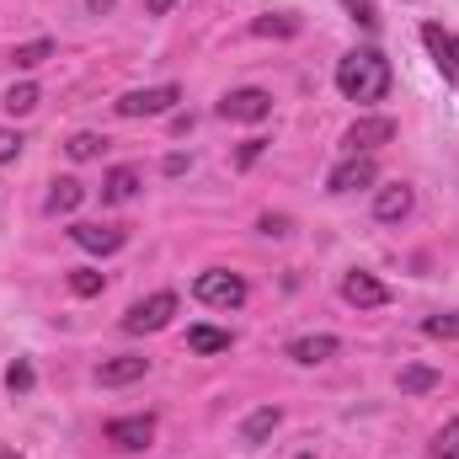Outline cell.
I'll return each instance as SVG.
<instances>
[{
  "mask_svg": "<svg viewBox=\"0 0 459 459\" xmlns=\"http://www.w3.org/2000/svg\"><path fill=\"white\" fill-rule=\"evenodd\" d=\"M337 91H342L347 102H358V108L379 102L390 91V59L379 48H352V54H342L337 59Z\"/></svg>",
  "mask_w": 459,
  "mask_h": 459,
  "instance_id": "6da1fadb",
  "label": "cell"
},
{
  "mask_svg": "<svg viewBox=\"0 0 459 459\" xmlns=\"http://www.w3.org/2000/svg\"><path fill=\"white\" fill-rule=\"evenodd\" d=\"M193 294L204 305H214V310H240L246 305V278L240 273H225V267H209V273H198Z\"/></svg>",
  "mask_w": 459,
  "mask_h": 459,
  "instance_id": "7a4b0ae2",
  "label": "cell"
},
{
  "mask_svg": "<svg viewBox=\"0 0 459 459\" xmlns=\"http://www.w3.org/2000/svg\"><path fill=\"white\" fill-rule=\"evenodd\" d=\"M171 316H177V294H150V299L128 305V316H123V332L144 337V332H160V326H171Z\"/></svg>",
  "mask_w": 459,
  "mask_h": 459,
  "instance_id": "3957f363",
  "label": "cell"
},
{
  "mask_svg": "<svg viewBox=\"0 0 459 459\" xmlns=\"http://www.w3.org/2000/svg\"><path fill=\"white\" fill-rule=\"evenodd\" d=\"M182 102V86H144V91H123L117 113L123 117H160Z\"/></svg>",
  "mask_w": 459,
  "mask_h": 459,
  "instance_id": "277c9868",
  "label": "cell"
},
{
  "mask_svg": "<svg viewBox=\"0 0 459 459\" xmlns=\"http://www.w3.org/2000/svg\"><path fill=\"white\" fill-rule=\"evenodd\" d=\"M267 113H273V97L262 86H240V91L220 97V117H230V123H262Z\"/></svg>",
  "mask_w": 459,
  "mask_h": 459,
  "instance_id": "5b68a950",
  "label": "cell"
},
{
  "mask_svg": "<svg viewBox=\"0 0 459 459\" xmlns=\"http://www.w3.org/2000/svg\"><path fill=\"white\" fill-rule=\"evenodd\" d=\"M422 43H428L433 65H438V75H444L449 86H459V32L438 27V22H428V27H422Z\"/></svg>",
  "mask_w": 459,
  "mask_h": 459,
  "instance_id": "8992f818",
  "label": "cell"
},
{
  "mask_svg": "<svg viewBox=\"0 0 459 459\" xmlns=\"http://www.w3.org/2000/svg\"><path fill=\"white\" fill-rule=\"evenodd\" d=\"M108 444L123 449V455L150 449V444H155V417H150V411H144V417H113V422H108Z\"/></svg>",
  "mask_w": 459,
  "mask_h": 459,
  "instance_id": "52a82bcc",
  "label": "cell"
},
{
  "mask_svg": "<svg viewBox=\"0 0 459 459\" xmlns=\"http://www.w3.org/2000/svg\"><path fill=\"white\" fill-rule=\"evenodd\" d=\"M390 139H395V117H358V123L342 134L347 155H374V150L390 144Z\"/></svg>",
  "mask_w": 459,
  "mask_h": 459,
  "instance_id": "ba28073f",
  "label": "cell"
},
{
  "mask_svg": "<svg viewBox=\"0 0 459 459\" xmlns=\"http://www.w3.org/2000/svg\"><path fill=\"white\" fill-rule=\"evenodd\" d=\"M374 177H379V166H374V155H347L342 166H332V177H326V193H358V187H374Z\"/></svg>",
  "mask_w": 459,
  "mask_h": 459,
  "instance_id": "9c48e42d",
  "label": "cell"
},
{
  "mask_svg": "<svg viewBox=\"0 0 459 459\" xmlns=\"http://www.w3.org/2000/svg\"><path fill=\"white\" fill-rule=\"evenodd\" d=\"M342 299L352 310H379V305H390V289L374 278V273H363V267H352L342 278Z\"/></svg>",
  "mask_w": 459,
  "mask_h": 459,
  "instance_id": "30bf717a",
  "label": "cell"
},
{
  "mask_svg": "<svg viewBox=\"0 0 459 459\" xmlns=\"http://www.w3.org/2000/svg\"><path fill=\"white\" fill-rule=\"evenodd\" d=\"M70 240H75L81 251H97V256H113V251H123V240H128V230H123V225H75V230H70Z\"/></svg>",
  "mask_w": 459,
  "mask_h": 459,
  "instance_id": "8fae6325",
  "label": "cell"
},
{
  "mask_svg": "<svg viewBox=\"0 0 459 459\" xmlns=\"http://www.w3.org/2000/svg\"><path fill=\"white\" fill-rule=\"evenodd\" d=\"M411 187L406 182H390V187H379V198H374V220H406L411 214Z\"/></svg>",
  "mask_w": 459,
  "mask_h": 459,
  "instance_id": "7c38bea8",
  "label": "cell"
},
{
  "mask_svg": "<svg viewBox=\"0 0 459 459\" xmlns=\"http://www.w3.org/2000/svg\"><path fill=\"white\" fill-rule=\"evenodd\" d=\"M139 198V171L134 166H113L102 177V204H134Z\"/></svg>",
  "mask_w": 459,
  "mask_h": 459,
  "instance_id": "4fadbf2b",
  "label": "cell"
},
{
  "mask_svg": "<svg viewBox=\"0 0 459 459\" xmlns=\"http://www.w3.org/2000/svg\"><path fill=\"white\" fill-rule=\"evenodd\" d=\"M144 368H150V358H108L102 368H97V385H134V379H144Z\"/></svg>",
  "mask_w": 459,
  "mask_h": 459,
  "instance_id": "5bb4252c",
  "label": "cell"
},
{
  "mask_svg": "<svg viewBox=\"0 0 459 459\" xmlns=\"http://www.w3.org/2000/svg\"><path fill=\"white\" fill-rule=\"evenodd\" d=\"M81 198H86V187H81L75 177H59V182L48 187V198H43V214H75Z\"/></svg>",
  "mask_w": 459,
  "mask_h": 459,
  "instance_id": "9a60e30c",
  "label": "cell"
},
{
  "mask_svg": "<svg viewBox=\"0 0 459 459\" xmlns=\"http://www.w3.org/2000/svg\"><path fill=\"white\" fill-rule=\"evenodd\" d=\"M337 337H326V332H321V337H294V342H289V358H294V363H326V358H337Z\"/></svg>",
  "mask_w": 459,
  "mask_h": 459,
  "instance_id": "2e32d148",
  "label": "cell"
},
{
  "mask_svg": "<svg viewBox=\"0 0 459 459\" xmlns=\"http://www.w3.org/2000/svg\"><path fill=\"white\" fill-rule=\"evenodd\" d=\"M278 422H283V411H278V406H256V411L240 422V438H246V444H262Z\"/></svg>",
  "mask_w": 459,
  "mask_h": 459,
  "instance_id": "e0dca14e",
  "label": "cell"
},
{
  "mask_svg": "<svg viewBox=\"0 0 459 459\" xmlns=\"http://www.w3.org/2000/svg\"><path fill=\"white\" fill-rule=\"evenodd\" d=\"M251 32H256V38H294V32H299V16H294V11L256 16V22H251Z\"/></svg>",
  "mask_w": 459,
  "mask_h": 459,
  "instance_id": "ac0fdd59",
  "label": "cell"
},
{
  "mask_svg": "<svg viewBox=\"0 0 459 459\" xmlns=\"http://www.w3.org/2000/svg\"><path fill=\"white\" fill-rule=\"evenodd\" d=\"M0 108H5L11 117H27L32 108H38V86H32V81H22V86H11V91L0 97Z\"/></svg>",
  "mask_w": 459,
  "mask_h": 459,
  "instance_id": "d6986e66",
  "label": "cell"
},
{
  "mask_svg": "<svg viewBox=\"0 0 459 459\" xmlns=\"http://www.w3.org/2000/svg\"><path fill=\"white\" fill-rule=\"evenodd\" d=\"M187 347H193V352H230V332H214V326H193V332H187Z\"/></svg>",
  "mask_w": 459,
  "mask_h": 459,
  "instance_id": "ffe728a7",
  "label": "cell"
},
{
  "mask_svg": "<svg viewBox=\"0 0 459 459\" xmlns=\"http://www.w3.org/2000/svg\"><path fill=\"white\" fill-rule=\"evenodd\" d=\"M48 54H54V43H48V38H38V43H22V48H11V65H16V70H32V65H43Z\"/></svg>",
  "mask_w": 459,
  "mask_h": 459,
  "instance_id": "44dd1931",
  "label": "cell"
},
{
  "mask_svg": "<svg viewBox=\"0 0 459 459\" xmlns=\"http://www.w3.org/2000/svg\"><path fill=\"white\" fill-rule=\"evenodd\" d=\"M65 150H70V160H97V155L108 150V139H102V134H70Z\"/></svg>",
  "mask_w": 459,
  "mask_h": 459,
  "instance_id": "7402d4cb",
  "label": "cell"
},
{
  "mask_svg": "<svg viewBox=\"0 0 459 459\" xmlns=\"http://www.w3.org/2000/svg\"><path fill=\"white\" fill-rule=\"evenodd\" d=\"M433 385H438V374H433V368H422V363L401 368V395H422V390H433Z\"/></svg>",
  "mask_w": 459,
  "mask_h": 459,
  "instance_id": "603a6c76",
  "label": "cell"
},
{
  "mask_svg": "<svg viewBox=\"0 0 459 459\" xmlns=\"http://www.w3.org/2000/svg\"><path fill=\"white\" fill-rule=\"evenodd\" d=\"M433 459H459V417L455 422H444L438 433H433V449H428Z\"/></svg>",
  "mask_w": 459,
  "mask_h": 459,
  "instance_id": "cb8c5ba5",
  "label": "cell"
},
{
  "mask_svg": "<svg viewBox=\"0 0 459 459\" xmlns=\"http://www.w3.org/2000/svg\"><path fill=\"white\" fill-rule=\"evenodd\" d=\"M102 289H108V278H102V273H91V267H75V273H70V294L91 299V294H102Z\"/></svg>",
  "mask_w": 459,
  "mask_h": 459,
  "instance_id": "d4e9b609",
  "label": "cell"
},
{
  "mask_svg": "<svg viewBox=\"0 0 459 459\" xmlns=\"http://www.w3.org/2000/svg\"><path fill=\"white\" fill-rule=\"evenodd\" d=\"M32 385H38V374H32V363H27V358H16V363L5 368V390H11V395H27Z\"/></svg>",
  "mask_w": 459,
  "mask_h": 459,
  "instance_id": "484cf974",
  "label": "cell"
},
{
  "mask_svg": "<svg viewBox=\"0 0 459 459\" xmlns=\"http://www.w3.org/2000/svg\"><path fill=\"white\" fill-rule=\"evenodd\" d=\"M342 11L358 22V27H379V11H374V0H342Z\"/></svg>",
  "mask_w": 459,
  "mask_h": 459,
  "instance_id": "4316f807",
  "label": "cell"
},
{
  "mask_svg": "<svg viewBox=\"0 0 459 459\" xmlns=\"http://www.w3.org/2000/svg\"><path fill=\"white\" fill-rule=\"evenodd\" d=\"M422 332H428V337H444V342H449V337H459V310H455V316H433Z\"/></svg>",
  "mask_w": 459,
  "mask_h": 459,
  "instance_id": "83f0119b",
  "label": "cell"
},
{
  "mask_svg": "<svg viewBox=\"0 0 459 459\" xmlns=\"http://www.w3.org/2000/svg\"><path fill=\"white\" fill-rule=\"evenodd\" d=\"M16 155H22V134L0 128V166H5V160H16Z\"/></svg>",
  "mask_w": 459,
  "mask_h": 459,
  "instance_id": "f1b7e54d",
  "label": "cell"
},
{
  "mask_svg": "<svg viewBox=\"0 0 459 459\" xmlns=\"http://www.w3.org/2000/svg\"><path fill=\"white\" fill-rule=\"evenodd\" d=\"M262 235H289V220L283 214H262Z\"/></svg>",
  "mask_w": 459,
  "mask_h": 459,
  "instance_id": "f546056e",
  "label": "cell"
},
{
  "mask_svg": "<svg viewBox=\"0 0 459 459\" xmlns=\"http://www.w3.org/2000/svg\"><path fill=\"white\" fill-rule=\"evenodd\" d=\"M262 144H267V139H246V144H240V166H251V160L262 155Z\"/></svg>",
  "mask_w": 459,
  "mask_h": 459,
  "instance_id": "4dcf8cb0",
  "label": "cell"
},
{
  "mask_svg": "<svg viewBox=\"0 0 459 459\" xmlns=\"http://www.w3.org/2000/svg\"><path fill=\"white\" fill-rule=\"evenodd\" d=\"M171 5H177V0H144V11H150V16H166Z\"/></svg>",
  "mask_w": 459,
  "mask_h": 459,
  "instance_id": "1f68e13d",
  "label": "cell"
},
{
  "mask_svg": "<svg viewBox=\"0 0 459 459\" xmlns=\"http://www.w3.org/2000/svg\"><path fill=\"white\" fill-rule=\"evenodd\" d=\"M0 459H22V455H11V449H0Z\"/></svg>",
  "mask_w": 459,
  "mask_h": 459,
  "instance_id": "d6a6232c",
  "label": "cell"
},
{
  "mask_svg": "<svg viewBox=\"0 0 459 459\" xmlns=\"http://www.w3.org/2000/svg\"><path fill=\"white\" fill-rule=\"evenodd\" d=\"M299 459H310V455H299Z\"/></svg>",
  "mask_w": 459,
  "mask_h": 459,
  "instance_id": "836d02e7",
  "label": "cell"
}]
</instances>
